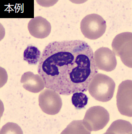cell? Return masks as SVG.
<instances>
[{"instance_id": "obj_1", "label": "cell", "mask_w": 132, "mask_h": 134, "mask_svg": "<svg viewBox=\"0 0 132 134\" xmlns=\"http://www.w3.org/2000/svg\"><path fill=\"white\" fill-rule=\"evenodd\" d=\"M38 72L46 88L68 96L87 91L98 69L88 43L72 40L49 43L41 54Z\"/></svg>"}, {"instance_id": "obj_2", "label": "cell", "mask_w": 132, "mask_h": 134, "mask_svg": "<svg viewBox=\"0 0 132 134\" xmlns=\"http://www.w3.org/2000/svg\"><path fill=\"white\" fill-rule=\"evenodd\" d=\"M115 84L113 79L104 74H97L90 82L88 90L96 100L106 102L114 96Z\"/></svg>"}, {"instance_id": "obj_3", "label": "cell", "mask_w": 132, "mask_h": 134, "mask_svg": "<svg viewBox=\"0 0 132 134\" xmlns=\"http://www.w3.org/2000/svg\"><path fill=\"white\" fill-rule=\"evenodd\" d=\"M107 29L106 22L103 18L97 14L86 16L82 20L80 29L85 38L96 40L102 37Z\"/></svg>"}, {"instance_id": "obj_4", "label": "cell", "mask_w": 132, "mask_h": 134, "mask_svg": "<svg viewBox=\"0 0 132 134\" xmlns=\"http://www.w3.org/2000/svg\"><path fill=\"white\" fill-rule=\"evenodd\" d=\"M109 120V114L107 109L101 106H97L88 109L82 122L86 129L91 132L103 129Z\"/></svg>"}, {"instance_id": "obj_5", "label": "cell", "mask_w": 132, "mask_h": 134, "mask_svg": "<svg viewBox=\"0 0 132 134\" xmlns=\"http://www.w3.org/2000/svg\"><path fill=\"white\" fill-rule=\"evenodd\" d=\"M132 36L131 32L122 33L115 37L112 43L115 54L130 68H132Z\"/></svg>"}, {"instance_id": "obj_6", "label": "cell", "mask_w": 132, "mask_h": 134, "mask_svg": "<svg viewBox=\"0 0 132 134\" xmlns=\"http://www.w3.org/2000/svg\"><path fill=\"white\" fill-rule=\"evenodd\" d=\"M39 103L42 111L50 115L58 114L63 105L59 94L49 89L44 90L39 94Z\"/></svg>"}, {"instance_id": "obj_7", "label": "cell", "mask_w": 132, "mask_h": 134, "mask_svg": "<svg viewBox=\"0 0 132 134\" xmlns=\"http://www.w3.org/2000/svg\"><path fill=\"white\" fill-rule=\"evenodd\" d=\"M132 88L131 80L123 81L118 86L117 96L118 111L121 114L129 117L132 116Z\"/></svg>"}, {"instance_id": "obj_8", "label": "cell", "mask_w": 132, "mask_h": 134, "mask_svg": "<svg viewBox=\"0 0 132 134\" xmlns=\"http://www.w3.org/2000/svg\"><path fill=\"white\" fill-rule=\"evenodd\" d=\"M94 58L98 69L111 72L117 67L115 54L109 48L102 47L98 49L94 52Z\"/></svg>"}, {"instance_id": "obj_9", "label": "cell", "mask_w": 132, "mask_h": 134, "mask_svg": "<svg viewBox=\"0 0 132 134\" xmlns=\"http://www.w3.org/2000/svg\"><path fill=\"white\" fill-rule=\"evenodd\" d=\"M28 29L32 36L43 39L49 36L51 26L46 19L41 16H37L29 21L28 24Z\"/></svg>"}, {"instance_id": "obj_10", "label": "cell", "mask_w": 132, "mask_h": 134, "mask_svg": "<svg viewBox=\"0 0 132 134\" xmlns=\"http://www.w3.org/2000/svg\"><path fill=\"white\" fill-rule=\"evenodd\" d=\"M20 82L24 88L34 93H39L44 89L45 84L41 76L39 74L28 71L22 75Z\"/></svg>"}, {"instance_id": "obj_11", "label": "cell", "mask_w": 132, "mask_h": 134, "mask_svg": "<svg viewBox=\"0 0 132 134\" xmlns=\"http://www.w3.org/2000/svg\"><path fill=\"white\" fill-rule=\"evenodd\" d=\"M132 124L129 122L118 120L111 125L105 134H132Z\"/></svg>"}, {"instance_id": "obj_12", "label": "cell", "mask_w": 132, "mask_h": 134, "mask_svg": "<svg viewBox=\"0 0 132 134\" xmlns=\"http://www.w3.org/2000/svg\"><path fill=\"white\" fill-rule=\"evenodd\" d=\"M41 55V52L38 48L34 46H28L24 52V59L29 65H35L39 62Z\"/></svg>"}, {"instance_id": "obj_13", "label": "cell", "mask_w": 132, "mask_h": 134, "mask_svg": "<svg viewBox=\"0 0 132 134\" xmlns=\"http://www.w3.org/2000/svg\"><path fill=\"white\" fill-rule=\"evenodd\" d=\"M83 125L82 120L72 122L61 134H91Z\"/></svg>"}, {"instance_id": "obj_14", "label": "cell", "mask_w": 132, "mask_h": 134, "mask_svg": "<svg viewBox=\"0 0 132 134\" xmlns=\"http://www.w3.org/2000/svg\"><path fill=\"white\" fill-rule=\"evenodd\" d=\"M87 96L82 92H75L72 97V102L77 110L84 109L88 102Z\"/></svg>"}, {"instance_id": "obj_15", "label": "cell", "mask_w": 132, "mask_h": 134, "mask_svg": "<svg viewBox=\"0 0 132 134\" xmlns=\"http://www.w3.org/2000/svg\"><path fill=\"white\" fill-rule=\"evenodd\" d=\"M20 127L14 123L8 122L3 126L1 131V134H22Z\"/></svg>"}]
</instances>
